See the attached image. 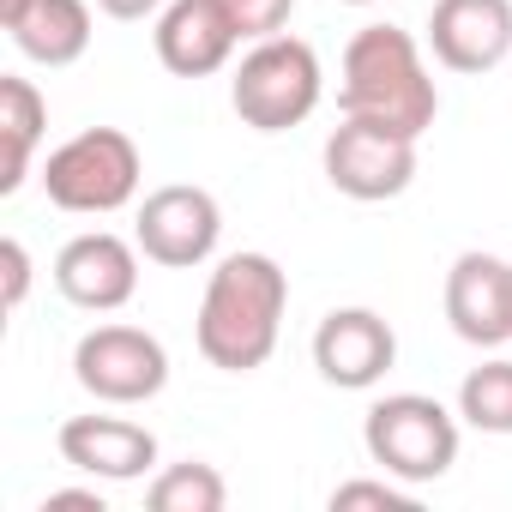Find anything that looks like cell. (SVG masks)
I'll use <instances>...</instances> for the list:
<instances>
[{
	"label": "cell",
	"mask_w": 512,
	"mask_h": 512,
	"mask_svg": "<svg viewBox=\"0 0 512 512\" xmlns=\"http://www.w3.org/2000/svg\"><path fill=\"white\" fill-rule=\"evenodd\" d=\"M169 7V0H97V13L121 19V25H139V19H157Z\"/></svg>",
	"instance_id": "22"
},
{
	"label": "cell",
	"mask_w": 512,
	"mask_h": 512,
	"mask_svg": "<svg viewBox=\"0 0 512 512\" xmlns=\"http://www.w3.org/2000/svg\"><path fill=\"white\" fill-rule=\"evenodd\" d=\"M73 380L97 404H145L169 386V350L145 326H91L73 350Z\"/></svg>",
	"instance_id": "7"
},
{
	"label": "cell",
	"mask_w": 512,
	"mask_h": 512,
	"mask_svg": "<svg viewBox=\"0 0 512 512\" xmlns=\"http://www.w3.org/2000/svg\"><path fill=\"white\" fill-rule=\"evenodd\" d=\"M416 145L410 133H392L380 121H356L344 115V127H332L320 163H326V181L356 199V205H380V199H398L410 181H416Z\"/></svg>",
	"instance_id": "6"
},
{
	"label": "cell",
	"mask_w": 512,
	"mask_h": 512,
	"mask_svg": "<svg viewBox=\"0 0 512 512\" xmlns=\"http://www.w3.org/2000/svg\"><path fill=\"white\" fill-rule=\"evenodd\" d=\"M151 37H157V61L175 79H211L241 49V31L223 13V0H169V7L157 13Z\"/></svg>",
	"instance_id": "13"
},
{
	"label": "cell",
	"mask_w": 512,
	"mask_h": 512,
	"mask_svg": "<svg viewBox=\"0 0 512 512\" xmlns=\"http://www.w3.org/2000/svg\"><path fill=\"white\" fill-rule=\"evenodd\" d=\"M25 7H31V0H0V31H13L25 19Z\"/></svg>",
	"instance_id": "24"
},
{
	"label": "cell",
	"mask_w": 512,
	"mask_h": 512,
	"mask_svg": "<svg viewBox=\"0 0 512 512\" xmlns=\"http://www.w3.org/2000/svg\"><path fill=\"white\" fill-rule=\"evenodd\" d=\"M326 97V73H320V55L314 43L278 31L266 43H253L229 79V103L241 115V127L253 133H290L302 127Z\"/></svg>",
	"instance_id": "3"
},
{
	"label": "cell",
	"mask_w": 512,
	"mask_h": 512,
	"mask_svg": "<svg viewBox=\"0 0 512 512\" xmlns=\"http://www.w3.org/2000/svg\"><path fill=\"white\" fill-rule=\"evenodd\" d=\"M362 446L386 476L422 488L458 464V416L428 392H386L362 422Z\"/></svg>",
	"instance_id": "5"
},
{
	"label": "cell",
	"mask_w": 512,
	"mask_h": 512,
	"mask_svg": "<svg viewBox=\"0 0 512 512\" xmlns=\"http://www.w3.org/2000/svg\"><path fill=\"white\" fill-rule=\"evenodd\" d=\"M398 362V332L374 308H332L314 332V368L338 392H368L392 374Z\"/></svg>",
	"instance_id": "11"
},
{
	"label": "cell",
	"mask_w": 512,
	"mask_h": 512,
	"mask_svg": "<svg viewBox=\"0 0 512 512\" xmlns=\"http://www.w3.org/2000/svg\"><path fill=\"white\" fill-rule=\"evenodd\" d=\"M139 181H145V157H139L133 133H121V127H85L43 157L49 205L73 211V217H109V211L133 205Z\"/></svg>",
	"instance_id": "4"
},
{
	"label": "cell",
	"mask_w": 512,
	"mask_h": 512,
	"mask_svg": "<svg viewBox=\"0 0 512 512\" xmlns=\"http://www.w3.org/2000/svg\"><path fill=\"white\" fill-rule=\"evenodd\" d=\"M61 458L97 482H139L157 470V434L127 416H67Z\"/></svg>",
	"instance_id": "14"
},
{
	"label": "cell",
	"mask_w": 512,
	"mask_h": 512,
	"mask_svg": "<svg viewBox=\"0 0 512 512\" xmlns=\"http://www.w3.org/2000/svg\"><path fill=\"white\" fill-rule=\"evenodd\" d=\"M338 115L380 121L392 133L422 139L440 115V85L422 61V43L398 25H362L344 43L338 67Z\"/></svg>",
	"instance_id": "2"
},
{
	"label": "cell",
	"mask_w": 512,
	"mask_h": 512,
	"mask_svg": "<svg viewBox=\"0 0 512 512\" xmlns=\"http://www.w3.org/2000/svg\"><path fill=\"white\" fill-rule=\"evenodd\" d=\"M356 506H374V512H416V494L398 488V476H356V482H338V488H332V512H356Z\"/></svg>",
	"instance_id": "19"
},
{
	"label": "cell",
	"mask_w": 512,
	"mask_h": 512,
	"mask_svg": "<svg viewBox=\"0 0 512 512\" xmlns=\"http://www.w3.org/2000/svg\"><path fill=\"white\" fill-rule=\"evenodd\" d=\"M133 241L151 266H169V272H193L205 266L217 241H223V211L205 187H187V181H169L157 193H145L139 217H133Z\"/></svg>",
	"instance_id": "8"
},
{
	"label": "cell",
	"mask_w": 512,
	"mask_h": 512,
	"mask_svg": "<svg viewBox=\"0 0 512 512\" xmlns=\"http://www.w3.org/2000/svg\"><path fill=\"white\" fill-rule=\"evenodd\" d=\"M446 320L476 350L512 344V260L482 253V247L458 253L446 272Z\"/></svg>",
	"instance_id": "10"
},
{
	"label": "cell",
	"mask_w": 512,
	"mask_h": 512,
	"mask_svg": "<svg viewBox=\"0 0 512 512\" xmlns=\"http://www.w3.org/2000/svg\"><path fill=\"white\" fill-rule=\"evenodd\" d=\"M344 7H374V0H344Z\"/></svg>",
	"instance_id": "25"
},
{
	"label": "cell",
	"mask_w": 512,
	"mask_h": 512,
	"mask_svg": "<svg viewBox=\"0 0 512 512\" xmlns=\"http://www.w3.org/2000/svg\"><path fill=\"white\" fill-rule=\"evenodd\" d=\"M91 31H97V25H91V0H31L25 19H19L7 37H13L19 55L37 61V67H73V61H85Z\"/></svg>",
	"instance_id": "15"
},
{
	"label": "cell",
	"mask_w": 512,
	"mask_h": 512,
	"mask_svg": "<svg viewBox=\"0 0 512 512\" xmlns=\"http://www.w3.org/2000/svg\"><path fill=\"white\" fill-rule=\"evenodd\" d=\"M145 506L151 512H223L229 506V482L217 476V464H169L157 470V482L145 488Z\"/></svg>",
	"instance_id": "17"
},
{
	"label": "cell",
	"mask_w": 512,
	"mask_h": 512,
	"mask_svg": "<svg viewBox=\"0 0 512 512\" xmlns=\"http://www.w3.org/2000/svg\"><path fill=\"white\" fill-rule=\"evenodd\" d=\"M55 290L85 314H115L139 290V241L115 229H85L55 253Z\"/></svg>",
	"instance_id": "9"
},
{
	"label": "cell",
	"mask_w": 512,
	"mask_h": 512,
	"mask_svg": "<svg viewBox=\"0 0 512 512\" xmlns=\"http://www.w3.org/2000/svg\"><path fill=\"white\" fill-rule=\"evenodd\" d=\"M0 266H7V290H0V302H7V314H13V308H25V290H31V253H25L19 235L0 241Z\"/></svg>",
	"instance_id": "21"
},
{
	"label": "cell",
	"mask_w": 512,
	"mask_h": 512,
	"mask_svg": "<svg viewBox=\"0 0 512 512\" xmlns=\"http://www.w3.org/2000/svg\"><path fill=\"white\" fill-rule=\"evenodd\" d=\"M284 308H290V278L272 253H229V260H217L199 296V320H193L199 356L223 374L266 368L284 332Z\"/></svg>",
	"instance_id": "1"
},
{
	"label": "cell",
	"mask_w": 512,
	"mask_h": 512,
	"mask_svg": "<svg viewBox=\"0 0 512 512\" xmlns=\"http://www.w3.org/2000/svg\"><path fill=\"white\" fill-rule=\"evenodd\" d=\"M67 506H79V512H103V494H97V488H55V494L43 500V512H67Z\"/></svg>",
	"instance_id": "23"
},
{
	"label": "cell",
	"mask_w": 512,
	"mask_h": 512,
	"mask_svg": "<svg viewBox=\"0 0 512 512\" xmlns=\"http://www.w3.org/2000/svg\"><path fill=\"white\" fill-rule=\"evenodd\" d=\"M49 127V103L31 79L19 73H0V145H7V169H0V193H19L31 175V157L43 145Z\"/></svg>",
	"instance_id": "16"
},
{
	"label": "cell",
	"mask_w": 512,
	"mask_h": 512,
	"mask_svg": "<svg viewBox=\"0 0 512 512\" xmlns=\"http://www.w3.org/2000/svg\"><path fill=\"white\" fill-rule=\"evenodd\" d=\"M428 49L446 73H494L512 55V0H434Z\"/></svg>",
	"instance_id": "12"
},
{
	"label": "cell",
	"mask_w": 512,
	"mask_h": 512,
	"mask_svg": "<svg viewBox=\"0 0 512 512\" xmlns=\"http://www.w3.org/2000/svg\"><path fill=\"white\" fill-rule=\"evenodd\" d=\"M223 13L235 19L241 43H266V37H278V31L290 25L296 0H223Z\"/></svg>",
	"instance_id": "20"
},
{
	"label": "cell",
	"mask_w": 512,
	"mask_h": 512,
	"mask_svg": "<svg viewBox=\"0 0 512 512\" xmlns=\"http://www.w3.org/2000/svg\"><path fill=\"white\" fill-rule=\"evenodd\" d=\"M458 416L476 434H512V356H494L464 374L458 386Z\"/></svg>",
	"instance_id": "18"
}]
</instances>
